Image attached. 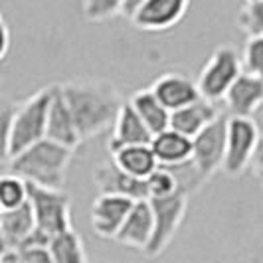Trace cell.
<instances>
[{"label": "cell", "instance_id": "cell-1", "mask_svg": "<svg viewBox=\"0 0 263 263\" xmlns=\"http://www.w3.org/2000/svg\"><path fill=\"white\" fill-rule=\"evenodd\" d=\"M60 87L83 141H89L93 137L103 135L107 129H113L125 101L111 81L83 78L66 81Z\"/></svg>", "mask_w": 263, "mask_h": 263}, {"label": "cell", "instance_id": "cell-2", "mask_svg": "<svg viewBox=\"0 0 263 263\" xmlns=\"http://www.w3.org/2000/svg\"><path fill=\"white\" fill-rule=\"evenodd\" d=\"M55 85L42 87L22 103L4 107L2 113V137H4V158L10 160L24 148L32 146L48 133V115L52 105Z\"/></svg>", "mask_w": 263, "mask_h": 263}, {"label": "cell", "instance_id": "cell-3", "mask_svg": "<svg viewBox=\"0 0 263 263\" xmlns=\"http://www.w3.org/2000/svg\"><path fill=\"white\" fill-rule=\"evenodd\" d=\"M73 153L76 148L46 137L10 158L8 166L12 172L24 176L28 182L48 188H64Z\"/></svg>", "mask_w": 263, "mask_h": 263}, {"label": "cell", "instance_id": "cell-4", "mask_svg": "<svg viewBox=\"0 0 263 263\" xmlns=\"http://www.w3.org/2000/svg\"><path fill=\"white\" fill-rule=\"evenodd\" d=\"M261 141V133L253 117L230 115L228 119V139H226V158L224 171L226 176H241L250 168L257 145Z\"/></svg>", "mask_w": 263, "mask_h": 263}, {"label": "cell", "instance_id": "cell-5", "mask_svg": "<svg viewBox=\"0 0 263 263\" xmlns=\"http://www.w3.org/2000/svg\"><path fill=\"white\" fill-rule=\"evenodd\" d=\"M28 188L40 232L52 237L71 226V196L64 188H48L34 182H28Z\"/></svg>", "mask_w": 263, "mask_h": 263}, {"label": "cell", "instance_id": "cell-6", "mask_svg": "<svg viewBox=\"0 0 263 263\" xmlns=\"http://www.w3.org/2000/svg\"><path fill=\"white\" fill-rule=\"evenodd\" d=\"M243 73V62L237 55V52L230 46H222L214 50L208 62L200 69L198 76V87L204 97L212 101L224 99L228 89L234 85L239 76Z\"/></svg>", "mask_w": 263, "mask_h": 263}, {"label": "cell", "instance_id": "cell-7", "mask_svg": "<svg viewBox=\"0 0 263 263\" xmlns=\"http://www.w3.org/2000/svg\"><path fill=\"white\" fill-rule=\"evenodd\" d=\"M155 212V234L146 248V257H157L171 246L176 232L184 222L186 210H188V200L190 196L186 192H176L164 198H148Z\"/></svg>", "mask_w": 263, "mask_h": 263}, {"label": "cell", "instance_id": "cell-8", "mask_svg": "<svg viewBox=\"0 0 263 263\" xmlns=\"http://www.w3.org/2000/svg\"><path fill=\"white\" fill-rule=\"evenodd\" d=\"M228 119V115L220 113V117L214 119L196 137H192V162L208 180L224 166Z\"/></svg>", "mask_w": 263, "mask_h": 263}, {"label": "cell", "instance_id": "cell-9", "mask_svg": "<svg viewBox=\"0 0 263 263\" xmlns=\"http://www.w3.org/2000/svg\"><path fill=\"white\" fill-rule=\"evenodd\" d=\"M133 204H135V200L129 196L101 192L93 200L91 212H89L93 232L99 237L115 239L121 226L125 224V220L131 212Z\"/></svg>", "mask_w": 263, "mask_h": 263}, {"label": "cell", "instance_id": "cell-10", "mask_svg": "<svg viewBox=\"0 0 263 263\" xmlns=\"http://www.w3.org/2000/svg\"><path fill=\"white\" fill-rule=\"evenodd\" d=\"M190 0H145L131 22L135 28L145 32H164L184 18Z\"/></svg>", "mask_w": 263, "mask_h": 263}, {"label": "cell", "instance_id": "cell-11", "mask_svg": "<svg viewBox=\"0 0 263 263\" xmlns=\"http://www.w3.org/2000/svg\"><path fill=\"white\" fill-rule=\"evenodd\" d=\"M153 234H155V212H153L151 200L148 198L135 200L131 212H129L125 224L121 226L115 241L145 253L151 239H153Z\"/></svg>", "mask_w": 263, "mask_h": 263}, {"label": "cell", "instance_id": "cell-12", "mask_svg": "<svg viewBox=\"0 0 263 263\" xmlns=\"http://www.w3.org/2000/svg\"><path fill=\"white\" fill-rule=\"evenodd\" d=\"M93 178H95L99 192L121 194V196H129L133 200L148 198L146 178H139V176H133L127 171H123L113 158L107 162H101L93 172Z\"/></svg>", "mask_w": 263, "mask_h": 263}, {"label": "cell", "instance_id": "cell-13", "mask_svg": "<svg viewBox=\"0 0 263 263\" xmlns=\"http://www.w3.org/2000/svg\"><path fill=\"white\" fill-rule=\"evenodd\" d=\"M224 103L230 115L253 117L263 107V78L243 71L228 89Z\"/></svg>", "mask_w": 263, "mask_h": 263}, {"label": "cell", "instance_id": "cell-14", "mask_svg": "<svg viewBox=\"0 0 263 263\" xmlns=\"http://www.w3.org/2000/svg\"><path fill=\"white\" fill-rule=\"evenodd\" d=\"M151 89L157 93V97L168 107L171 111L180 109L188 105L192 101H196L198 97H202L198 81L190 79L184 73H176V71H166L160 78L153 81Z\"/></svg>", "mask_w": 263, "mask_h": 263}, {"label": "cell", "instance_id": "cell-15", "mask_svg": "<svg viewBox=\"0 0 263 263\" xmlns=\"http://www.w3.org/2000/svg\"><path fill=\"white\" fill-rule=\"evenodd\" d=\"M46 137L55 141V143L71 146V148H78L83 143L78 125H76V119H73L71 111H69V105H67L60 85H55V93H53L52 105H50Z\"/></svg>", "mask_w": 263, "mask_h": 263}, {"label": "cell", "instance_id": "cell-16", "mask_svg": "<svg viewBox=\"0 0 263 263\" xmlns=\"http://www.w3.org/2000/svg\"><path fill=\"white\" fill-rule=\"evenodd\" d=\"M153 131L146 127V123L141 119V115L135 111V107L129 103H123L121 111H119L113 131L109 137L107 148L109 153L115 151L119 146L125 145H139V143H151L153 141Z\"/></svg>", "mask_w": 263, "mask_h": 263}, {"label": "cell", "instance_id": "cell-17", "mask_svg": "<svg viewBox=\"0 0 263 263\" xmlns=\"http://www.w3.org/2000/svg\"><path fill=\"white\" fill-rule=\"evenodd\" d=\"M216 101H212L208 97H198L196 101L188 103V105L174 109L171 115V127L176 131L184 133L188 137H196L202 129H206L214 119L220 117V109L214 105Z\"/></svg>", "mask_w": 263, "mask_h": 263}, {"label": "cell", "instance_id": "cell-18", "mask_svg": "<svg viewBox=\"0 0 263 263\" xmlns=\"http://www.w3.org/2000/svg\"><path fill=\"white\" fill-rule=\"evenodd\" d=\"M36 230V216L32 204H26L0 212V243L2 248H18Z\"/></svg>", "mask_w": 263, "mask_h": 263}, {"label": "cell", "instance_id": "cell-19", "mask_svg": "<svg viewBox=\"0 0 263 263\" xmlns=\"http://www.w3.org/2000/svg\"><path fill=\"white\" fill-rule=\"evenodd\" d=\"M153 151L157 155L160 164H182L186 160L192 158V137H188L184 133L176 131V129H164L157 133L151 141Z\"/></svg>", "mask_w": 263, "mask_h": 263}, {"label": "cell", "instance_id": "cell-20", "mask_svg": "<svg viewBox=\"0 0 263 263\" xmlns=\"http://www.w3.org/2000/svg\"><path fill=\"white\" fill-rule=\"evenodd\" d=\"M111 158L123 171H127L133 176H139V178H146L151 172L157 171L160 164L151 143L119 146L115 151H111Z\"/></svg>", "mask_w": 263, "mask_h": 263}, {"label": "cell", "instance_id": "cell-21", "mask_svg": "<svg viewBox=\"0 0 263 263\" xmlns=\"http://www.w3.org/2000/svg\"><path fill=\"white\" fill-rule=\"evenodd\" d=\"M131 105L135 107V111L146 123V127L153 131V135H157V133L171 127L172 111L158 99L157 93L153 91L151 87L148 89H139L137 93H133Z\"/></svg>", "mask_w": 263, "mask_h": 263}, {"label": "cell", "instance_id": "cell-22", "mask_svg": "<svg viewBox=\"0 0 263 263\" xmlns=\"http://www.w3.org/2000/svg\"><path fill=\"white\" fill-rule=\"evenodd\" d=\"M50 251L53 263H87L89 259L83 239L71 226L50 237Z\"/></svg>", "mask_w": 263, "mask_h": 263}, {"label": "cell", "instance_id": "cell-23", "mask_svg": "<svg viewBox=\"0 0 263 263\" xmlns=\"http://www.w3.org/2000/svg\"><path fill=\"white\" fill-rule=\"evenodd\" d=\"M28 200H30V188L26 178L12 171L6 172L0 180V208L2 210L18 208L26 204Z\"/></svg>", "mask_w": 263, "mask_h": 263}, {"label": "cell", "instance_id": "cell-24", "mask_svg": "<svg viewBox=\"0 0 263 263\" xmlns=\"http://www.w3.org/2000/svg\"><path fill=\"white\" fill-rule=\"evenodd\" d=\"M146 190H148V198H164L180 192L182 188H180V182H178L176 174L172 172V168L158 164L157 171H153L146 176Z\"/></svg>", "mask_w": 263, "mask_h": 263}, {"label": "cell", "instance_id": "cell-25", "mask_svg": "<svg viewBox=\"0 0 263 263\" xmlns=\"http://www.w3.org/2000/svg\"><path fill=\"white\" fill-rule=\"evenodd\" d=\"M237 26L248 34V38L263 36V0H246L237 14Z\"/></svg>", "mask_w": 263, "mask_h": 263}, {"label": "cell", "instance_id": "cell-26", "mask_svg": "<svg viewBox=\"0 0 263 263\" xmlns=\"http://www.w3.org/2000/svg\"><path fill=\"white\" fill-rule=\"evenodd\" d=\"M123 4L125 0H81V10L89 22H103L123 14Z\"/></svg>", "mask_w": 263, "mask_h": 263}, {"label": "cell", "instance_id": "cell-27", "mask_svg": "<svg viewBox=\"0 0 263 263\" xmlns=\"http://www.w3.org/2000/svg\"><path fill=\"white\" fill-rule=\"evenodd\" d=\"M243 71L263 78V36H250L243 48Z\"/></svg>", "mask_w": 263, "mask_h": 263}, {"label": "cell", "instance_id": "cell-28", "mask_svg": "<svg viewBox=\"0 0 263 263\" xmlns=\"http://www.w3.org/2000/svg\"><path fill=\"white\" fill-rule=\"evenodd\" d=\"M250 171H251V174H253V178H255V180L259 182V186L263 188V135H261L259 145H257V151H255V155H253Z\"/></svg>", "mask_w": 263, "mask_h": 263}, {"label": "cell", "instance_id": "cell-29", "mask_svg": "<svg viewBox=\"0 0 263 263\" xmlns=\"http://www.w3.org/2000/svg\"><path fill=\"white\" fill-rule=\"evenodd\" d=\"M8 50H10V28H8V22L2 18V60H6V55H8Z\"/></svg>", "mask_w": 263, "mask_h": 263}, {"label": "cell", "instance_id": "cell-30", "mask_svg": "<svg viewBox=\"0 0 263 263\" xmlns=\"http://www.w3.org/2000/svg\"><path fill=\"white\" fill-rule=\"evenodd\" d=\"M145 0H125V4H123V16H127L129 20H131L135 12L141 8V4H143Z\"/></svg>", "mask_w": 263, "mask_h": 263}]
</instances>
